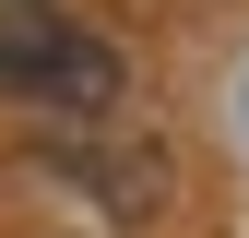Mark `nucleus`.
Segmentation results:
<instances>
[{
    "mask_svg": "<svg viewBox=\"0 0 249 238\" xmlns=\"http://www.w3.org/2000/svg\"><path fill=\"white\" fill-rule=\"evenodd\" d=\"M48 167H59V178H83V191H107L119 215H154V202H166V155H154V143H142V155H131V143H119V155H95V143H59Z\"/></svg>",
    "mask_w": 249,
    "mask_h": 238,
    "instance_id": "nucleus-2",
    "label": "nucleus"
},
{
    "mask_svg": "<svg viewBox=\"0 0 249 238\" xmlns=\"http://www.w3.org/2000/svg\"><path fill=\"white\" fill-rule=\"evenodd\" d=\"M0 96L48 107V119H95V107H119V48L48 0H0Z\"/></svg>",
    "mask_w": 249,
    "mask_h": 238,
    "instance_id": "nucleus-1",
    "label": "nucleus"
}]
</instances>
